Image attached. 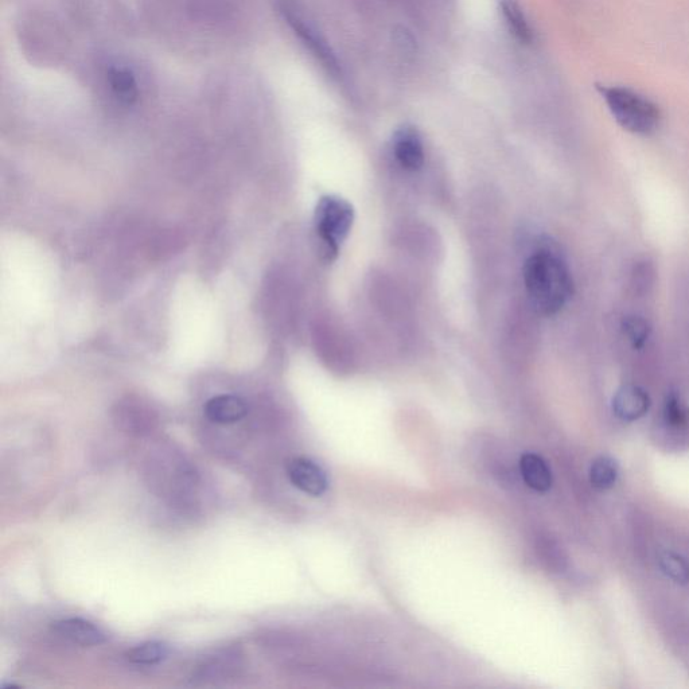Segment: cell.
Instances as JSON below:
<instances>
[{"label": "cell", "instance_id": "obj_4", "mask_svg": "<svg viewBox=\"0 0 689 689\" xmlns=\"http://www.w3.org/2000/svg\"><path fill=\"white\" fill-rule=\"evenodd\" d=\"M282 14L291 29L301 38V41L309 48L310 52L318 58L319 62H321L323 66H326L333 75L337 73V60L332 50H330L328 44L322 40L321 35L310 26V23H307L306 19L299 14V10L295 9V6L291 5L287 0H282Z\"/></svg>", "mask_w": 689, "mask_h": 689}, {"label": "cell", "instance_id": "obj_1", "mask_svg": "<svg viewBox=\"0 0 689 689\" xmlns=\"http://www.w3.org/2000/svg\"><path fill=\"white\" fill-rule=\"evenodd\" d=\"M524 283L529 301L540 314L556 315L574 294V282L566 262L551 248H540L527 259Z\"/></svg>", "mask_w": 689, "mask_h": 689}, {"label": "cell", "instance_id": "obj_8", "mask_svg": "<svg viewBox=\"0 0 689 689\" xmlns=\"http://www.w3.org/2000/svg\"><path fill=\"white\" fill-rule=\"evenodd\" d=\"M650 399L648 392L637 385H625L615 393L613 411L617 418L624 422H634L648 412Z\"/></svg>", "mask_w": 689, "mask_h": 689}, {"label": "cell", "instance_id": "obj_11", "mask_svg": "<svg viewBox=\"0 0 689 689\" xmlns=\"http://www.w3.org/2000/svg\"><path fill=\"white\" fill-rule=\"evenodd\" d=\"M520 473L525 484L536 492L544 493L551 489L552 473L550 466L536 454H525L520 459Z\"/></svg>", "mask_w": 689, "mask_h": 689}, {"label": "cell", "instance_id": "obj_14", "mask_svg": "<svg viewBox=\"0 0 689 689\" xmlns=\"http://www.w3.org/2000/svg\"><path fill=\"white\" fill-rule=\"evenodd\" d=\"M618 473H620V469H618V463L613 458L599 457L591 465V484L602 490L613 488L617 482Z\"/></svg>", "mask_w": 689, "mask_h": 689}, {"label": "cell", "instance_id": "obj_2", "mask_svg": "<svg viewBox=\"0 0 689 689\" xmlns=\"http://www.w3.org/2000/svg\"><path fill=\"white\" fill-rule=\"evenodd\" d=\"M615 122L634 135L648 136L661 123L660 108L648 97L624 87H599Z\"/></svg>", "mask_w": 689, "mask_h": 689}, {"label": "cell", "instance_id": "obj_13", "mask_svg": "<svg viewBox=\"0 0 689 689\" xmlns=\"http://www.w3.org/2000/svg\"><path fill=\"white\" fill-rule=\"evenodd\" d=\"M167 656H169V648L158 641L144 642L127 653V659L130 663L146 665V667L162 663L163 660L167 659Z\"/></svg>", "mask_w": 689, "mask_h": 689}, {"label": "cell", "instance_id": "obj_3", "mask_svg": "<svg viewBox=\"0 0 689 689\" xmlns=\"http://www.w3.org/2000/svg\"><path fill=\"white\" fill-rule=\"evenodd\" d=\"M314 221L319 239L328 247V252L336 256L353 227V206L341 197H322L315 209Z\"/></svg>", "mask_w": 689, "mask_h": 689}, {"label": "cell", "instance_id": "obj_5", "mask_svg": "<svg viewBox=\"0 0 689 689\" xmlns=\"http://www.w3.org/2000/svg\"><path fill=\"white\" fill-rule=\"evenodd\" d=\"M287 476L295 488L309 496H322L328 489L329 482L325 471L307 458H295L288 463Z\"/></svg>", "mask_w": 689, "mask_h": 689}, {"label": "cell", "instance_id": "obj_10", "mask_svg": "<svg viewBox=\"0 0 689 689\" xmlns=\"http://www.w3.org/2000/svg\"><path fill=\"white\" fill-rule=\"evenodd\" d=\"M204 412L210 422L233 424L240 422L248 414V407L243 399L233 395L213 397L205 404Z\"/></svg>", "mask_w": 689, "mask_h": 689}, {"label": "cell", "instance_id": "obj_16", "mask_svg": "<svg viewBox=\"0 0 689 689\" xmlns=\"http://www.w3.org/2000/svg\"><path fill=\"white\" fill-rule=\"evenodd\" d=\"M660 567L673 582L685 585L689 582V564L680 555L665 552L660 558Z\"/></svg>", "mask_w": 689, "mask_h": 689}, {"label": "cell", "instance_id": "obj_15", "mask_svg": "<svg viewBox=\"0 0 689 689\" xmlns=\"http://www.w3.org/2000/svg\"><path fill=\"white\" fill-rule=\"evenodd\" d=\"M622 332L634 349H642L649 341L652 328L646 319L638 315H629L622 321Z\"/></svg>", "mask_w": 689, "mask_h": 689}, {"label": "cell", "instance_id": "obj_9", "mask_svg": "<svg viewBox=\"0 0 689 689\" xmlns=\"http://www.w3.org/2000/svg\"><path fill=\"white\" fill-rule=\"evenodd\" d=\"M107 81L112 95L120 104L131 107L138 103L140 89L134 70L127 65L112 64L107 69Z\"/></svg>", "mask_w": 689, "mask_h": 689}, {"label": "cell", "instance_id": "obj_17", "mask_svg": "<svg viewBox=\"0 0 689 689\" xmlns=\"http://www.w3.org/2000/svg\"><path fill=\"white\" fill-rule=\"evenodd\" d=\"M664 419L671 427H683L688 423L689 410L675 393L665 400Z\"/></svg>", "mask_w": 689, "mask_h": 689}, {"label": "cell", "instance_id": "obj_6", "mask_svg": "<svg viewBox=\"0 0 689 689\" xmlns=\"http://www.w3.org/2000/svg\"><path fill=\"white\" fill-rule=\"evenodd\" d=\"M393 155L404 170L418 171L424 163L422 138L414 127H403L393 136Z\"/></svg>", "mask_w": 689, "mask_h": 689}, {"label": "cell", "instance_id": "obj_12", "mask_svg": "<svg viewBox=\"0 0 689 689\" xmlns=\"http://www.w3.org/2000/svg\"><path fill=\"white\" fill-rule=\"evenodd\" d=\"M501 10L509 30L515 34L517 40L529 44L532 41V30L519 3L515 0H502Z\"/></svg>", "mask_w": 689, "mask_h": 689}, {"label": "cell", "instance_id": "obj_7", "mask_svg": "<svg viewBox=\"0 0 689 689\" xmlns=\"http://www.w3.org/2000/svg\"><path fill=\"white\" fill-rule=\"evenodd\" d=\"M52 632L58 637L72 642V644L84 646H97L107 641L101 629L93 625L92 622L81 620V618H66L53 622Z\"/></svg>", "mask_w": 689, "mask_h": 689}]
</instances>
